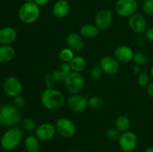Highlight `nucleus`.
Here are the masks:
<instances>
[{
    "instance_id": "f257e3e1",
    "label": "nucleus",
    "mask_w": 153,
    "mask_h": 152,
    "mask_svg": "<svg viewBox=\"0 0 153 152\" xmlns=\"http://www.w3.org/2000/svg\"><path fill=\"white\" fill-rule=\"evenodd\" d=\"M40 101L43 107L49 110L61 108L65 103V96L61 91L52 88L46 89L41 94Z\"/></svg>"
},
{
    "instance_id": "f03ea898",
    "label": "nucleus",
    "mask_w": 153,
    "mask_h": 152,
    "mask_svg": "<svg viewBox=\"0 0 153 152\" xmlns=\"http://www.w3.org/2000/svg\"><path fill=\"white\" fill-rule=\"evenodd\" d=\"M23 139V131L21 128L12 127L3 134L0 140V145L3 150L10 151L20 145Z\"/></svg>"
},
{
    "instance_id": "7ed1b4c3",
    "label": "nucleus",
    "mask_w": 153,
    "mask_h": 152,
    "mask_svg": "<svg viewBox=\"0 0 153 152\" xmlns=\"http://www.w3.org/2000/svg\"><path fill=\"white\" fill-rule=\"evenodd\" d=\"M19 109L13 104H3L0 106V125L4 127H15L22 121Z\"/></svg>"
},
{
    "instance_id": "20e7f679",
    "label": "nucleus",
    "mask_w": 153,
    "mask_h": 152,
    "mask_svg": "<svg viewBox=\"0 0 153 152\" xmlns=\"http://www.w3.org/2000/svg\"><path fill=\"white\" fill-rule=\"evenodd\" d=\"M40 13V7L34 1L25 2L19 7L18 16L22 23L29 25L37 20Z\"/></svg>"
},
{
    "instance_id": "39448f33",
    "label": "nucleus",
    "mask_w": 153,
    "mask_h": 152,
    "mask_svg": "<svg viewBox=\"0 0 153 152\" xmlns=\"http://www.w3.org/2000/svg\"><path fill=\"white\" fill-rule=\"evenodd\" d=\"M64 83L67 91L71 95H74V94H80L83 91L85 80L80 72H71V73L67 77Z\"/></svg>"
},
{
    "instance_id": "423d86ee",
    "label": "nucleus",
    "mask_w": 153,
    "mask_h": 152,
    "mask_svg": "<svg viewBox=\"0 0 153 152\" xmlns=\"http://www.w3.org/2000/svg\"><path fill=\"white\" fill-rule=\"evenodd\" d=\"M138 9L137 0H117L115 4L116 13L121 17H130Z\"/></svg>"
},
{
    "instance_id": "0eeeda50",
    "label": "nucleus",
    "mask_w": 153,
    "mask_h": 152,
    "mask_svg": "<svg viewBox=\"0 0 153 152\" xmlns=\"http://www.w3.org/2000/svg\"><path fill=\"white\" fill-rule=\"evenodd\" d=\"M56 132L61 137L69 139L73 137L76 132L75 124L67 118H60L55 123Z\"/></svg>"
},
{
    "instance_id": "6e6552de",
    "label": "nucleus",
    "mask_w": 153,
    "mask_h": 152,
    "mask_svg": "<svg viewBox=\"0 0 153 152\" xmlns=\"http://www.w3.org/2000/svg\"><path fill=\"white\" fill-rule=\"evenodd\" d=\"M3 90L9 97L14 98L19 95L22 91V85L20 80L14 76H9L3 82Z\"/></svg>"
},
{
    "instance_id": "1a4fd4ad",
    "label": "nucleus",
    "mask_w": 153,
    "mask_h": 152,
    "mask_svg": "<svg viewBox=\"0 0 153 152\" xmlns=\"http://www.w3.org/2000/svg\"><path fill=\"white\" fill-rule=\"evenodd\" d=\"M118 142L123 151L132 152L137 146V137L134 133L128 131L121 134Z\"/></svg>"
},
{
    "instance_id": "9d476101",
    "label": "nucleus",
    "mask_w": 153,
    "mask_h": 152,
    "mask_svg": "<svg viewBox=\"0 0 153 152\" xmlns=\"http://www.w3.org/2000/svg\"><path fill=\"white\" fill-rule=\"evenodd\" d=\"M67 104L73 112L82 113L88 106V98L80 94H74L69 97L67 100Z\"/></svg>"
},
{
    "instance_id": "9b49d317",
    "label": "nucleus",
    "mask_w": 153,
    "mask_h": 152,
    "mask_svg": "<svg viewBox=\"0 0 153 152\" xmlns=\"http://www.w3.org/2000/svg\"><path fill=\"white\" fill-rule=\"evenodd\" d=\"M55 126L49 122H45L37 127L34 131V135L40 141L46 142L52 139L55 137Z\"/></svg>"
},
{
    "instance_id": "f8f14e48",
    "label": "nucleus",
    "mask_w": 153,
    "mask_h": 152,
    "mask_svg": "<svg viewBox=\"0 0 153 152\" xmlns=\"http://www.w3.org/2000/svg\"><path fill=\"white\" fill-rule=\"evenodd\" d=\"M113 20V13L110 9L102 8L99 10L95 16V25L100 30H105L108 28Z\"/></svg>"
},
{
    "instance_id": "ddd939ff",
    "label": "nucleus",
    "mask_w": 153,
    "mask_h": 152,
    "mask_svg": "<svg viewBox=\"0 0 153 152\" xmlns=\"http://www.w3.org/2000/svg\"><path fill=\"white\" fill-rule=\"evenodd\" d=\"M128 26L135 34H140L147 29V21L140 13H134L128 17Z\"/></svg>"
},
{
    "instance_id": "4468645a",
    "label": "nucleus",
    "mask_w": 153,
    "mask_h": 152,
    "mask_svg": "<svg viewBox=\"0 0 153 152\" xmlns=\"http://www.w3.org/2000/svg\"><path fill=\"white\" fill-rule=\"evenodd\" d=\"M100 66L103 72L109 75L117 74L120 70V63L115 57L105 56L100 61Z\"/></svg>"
},
{
    "instance_id": "2eb2a0df",
    "label": "nucleus",
    "mask_w": 153,
    "mask_h": 152,
    "mask_svg": "<svg viewBox=\"0 0 153 152\" xmlns=\"http://www.w3.org/2000/svg\"><path fill=\"white\" fill-rule=\"evenodd\" d=\"M66 43L69 49L76 52H82L85 47L83 37L77 33H70L67 37Z\"/></svg>"
},
{
    "instance_id": "dca6fc26",
    "label": "nucleus",
    "mask_w": 153,
    "mask_h": 152,
    "mask_svg": "<svg viewBox=\"0 0 153 152\" xmlns=\"http://www.w3.org/2000/svg\"><path fill=\"white\" fill-rule=\"evenodd\" d=\"M132 49L128 46H120L114 50V57L119 62L128 63L132 61L134 56Z\"/></svg>"
},
{
    "instance_id": "f3484780",
    "label": "nucleus",
    "mask_w": 153,
    "mask_h": 152,
    "mask_svg": "<svg viewBox=\"0 0 153 152\" xmlns=\"http://www.w3.org/2000/svg\"><path fill=\"white\" fill-rule=\"evenodd\" d=\"M70 6L67 0H58L52 7V13L58 19H63L68 15Z\"/></svg>"
},
{
    "instance_id": "a211bd4d",
    "label": "nucleus",
    "mask_w": 153,
    "mask_h": 152,
    "mask_svg": "<svg viewBox=\"0 0 153 152\" xmlns=\"http://www.w3.org/2000/svg\"><path fill=\"white\" fill-rule=\"evenodd\" d=\"M17 34L12 27H3L0 28V44L10 45L16 40Z\"/></svg>"
},
{
    "instance_id": "6ab92c4d",
    "label": "nucleus",
    "mask_w": 153,
    "mask_h": 152,
    "mask_svg": "<svg viewBox=\"0 0 153 152\" xmlns=\"http://www.w3.org/2000/svg\"><path fill=\"white\" fill-rule=\"evenodd\" d=\"M72 69L70 64L63 63L57 69L52 72L56 82H64L67 76L71 73Z\"/></svg>"
},
{
    "instance_id": "aec40b11",
    "label": "nucleus",
    "mask_w": 153,
    "mask_h": 152,
    "mask_svg": "<svg viewBox=\"0 0 153 152\" xmlns=\"http://www.w3.org/2000/svg\"><path fill=\"white\" fill-rule=\"evenodd\" d=\"M15 56V49L10 45L0 46V63H7Z\"/></svg>"
},
{
    "instance_id": "412c9836",
    "label": "nucleus",
    "mask_w": 153,
    "mask_h": 152,
    "mask_svg": "<svg viewBox=\"0 0 153 152\" xmlns=\"http://www.w3.org/2000/svg\"><path fill=\"white\" fill-rule=\"evenodd\" d=\"M24 146L27 152H39L40 149V140L35 135L27 136L24 139Z\"/></svg>"
},
{
    "instance_id": "4be33fe9",
    "label": "nucleus",
    "mask_w": 153,
    "mask_h": 152,
    "mask_svg": "<svg viewBox=\"0 0 153 152\" xmlns=\"http://www.w3.org/2000/svg\"><path fill=\"white\" fill-rule=\"evenodd\" d=\"M80 34L85 38H94L100 34V30L92 24H85L79 30Z\"/></svg>"
},
{
    "instance_id": "5701e85b",
    "label": "nucleus",
    "mask_w": 153,
    "mask_h": 152,
    "mask_svg": "<svg viewBox=\"0 0 153 152\" xmlns=\"http://www.w3.org/2000/svg\"><path fill=\"white\" fill-rule=\"evenodd\" d=\"M69 64H70V67H71L72 72L81 73L86 68L87 62L84 57L77 55V56H74V58L69 63Z\"/></svg>"
},
{
    "instance_id": "b1692460",
    "label": "nucleus",
    "mask_w": 153,
    "mask_h": 152,
    "mask_svg": "<svg viewBox=\"0 0 153 152\" xmlns=\"http://www.w3.org/2000/svg\"><path fill=\"white\" fill-rule=\"evenodd\" d=\"M115 128L120 133L126 132L131 128V121L126 116H118L115 121Z\"/></svg>"
},
{
    "instance_id": "393cba45",
    "label": "nucleus",
    "mask_w": 153,
    "mask_h": 152,
    "mask_svg": "<svg viewBox=\"0 0 153 152\" xmlns=\"http://www.w3.org/2000/svg\"><path fill=\"white\" fill-rule=\"evenodd\" d=\"M88 106L94 110H100L104 106V100L100 96H93L88 98Z\"/></svg>"
},
{
    "instance_id": "a878e982",
    "label": "nucleus",
    "mask_w": 153,
    "mask_h": 152,
    "mask_svg": "<svg viewBox=\"0 0 153 152\" xmlns=\"http://www.w3.org/2000/svg\"><path fill=\"white\" fill-rule=\"evenodd\" d=\"M73 58H74V52L69 48L63 49L59 52V58L63 63H69Z\"/></svg>"
},
{
    "instance_id": "bb28decb",
    "label": "nucleus",
    "mask_w": 153,
    "mask_h": 152,
    "mask_svg": "<svg viewBox=\"0 0 153 152\" xmlns=\"http://www.w3.org/2000/svg\"><path fill=\"white\" fill-rule=\"evenodd\" d=\"M22 128L24 131L31 132V131H35L37 128L36 122L32 119L26 118L22 121Z\"/></svg>"
},
{
    "instance_id": "cd10ccee",
    "label": "nucleus",
    "mask_w": 153,
    "mask_h": 152,
    "mask_svg": "<svg viewBox=\"0 0 153 152\" xmlns=\"http://www.w3.org/2000/svg\"><path fill=\"white\" fill-rule=\"evenodd\" d=\"M132 61L135 63L137 65H145L148 63V57L143 52H137L134 54Z\"/></svg>"
},
{
    "instance_id": "c85d7f7f",
    "label": "nucleus",
    "mask_w": 153,
    "mask_h": 152,
    "mask_svg": "<svg viewBox=\"0 0 153 152\" xmlns=\"http://www.w3.org/2000/svg\"><path fill=\"white\" fill-rule=\"evenodd\" d=\"M105 135L107 138H108L110 140L112 141H118L120 137L121 134L116 128H109L106 131Z\"/></svg>"
},
{
    "instance_id": "c756f323",
    "label": "nucleus",
    "mask_w": 153,
    "mask_h": 152,
    "mask_svg": "<svg viewBox=\"0 0 153 152\" xmlns=\"http://www.w3.org/2000/svg\"><path fill=\"white\" fill-rule=\"evenodd\" d=\"M43 80H44V83L46 89H52V88L55 87L56 80H55L52 73H48V74H46L44 76Z\"/></svg>"
},
{
    "instance_id": "7c9ffc66",
    "label": "nucleus",
    "mask_w": 153,
    "mask_h": 152,
    "mask_svg": "<svg viewBox=\"0 0 153 152\" xmlns=\"http://www.w3.org/2000/svg\"><path fill=\"white\" fill-rule=\"evenodd\" d=\"M103 71L101 69L100 66H94L91 68V71H90V75L92 77L93 79H95V80H98L100 77L102 76Z\"/></svg>"
},
{
    "instance_id": "2f4dec72",
    "label": "nucleus",
    "mask_w": 153,
    "mask_h": 152,
    "mask_svg": "<svg viewBox=\"0 0 153 152\" xmlns=\"http://www.w3.org/2000/svg\"><path fill=\"white\" fill-rule=\"evenodd\" d=\"M143 12L147 15L153 14V0H144L142 5Z\"/></svg>"
},
{
    "instance_id": "473e14b6",
    "label": "nucleus",
    "mask_w": 153,
    "mask_h": 152,
    "mask_svg": "<svg viewBox=\"0 0 153 152\" xmlns=\"http://www.w3.org/2000/svg\"><path fill=\"white\" fill-rule=\"evenodd\" d=\"M137 83L140 86H147V85L149 83V76L146 73H140L137 76Z\"/></svg>"
},
{
    "instance_id": "72a5a7b5",
    "label": "nucleus",
    "mask_w": 153,
    "mask_h": 152,
    "mask_svg": "<svg viewBox=\"0 0 153 152\" xmlns=\"http://www.w3.org/2000/svg\"><path fill=\"white\" fill-rule=\"evenodd\" d=\"M13 101V105L16 107H17L18 109H22L25 107V100L24 98V97H22V95H19L17 96L14 97Z\"/></svg>"
},
{
    "instance_id": "f704fd0d",
    "label": "nucleus",
    "mask_w": 153,
    "mask_h": 152,
    "mask_svg": "<svg viewBox=\"0 0 153 152\" xmlns=\"http://www.w3.org/2000/svg\"><path fill=\"white\" fill-rule=\"evenodd\" d=\"M145 37L149 41L153 43V26L147 28L145 31Z\"/></svg>"
},
{
    "instance_id": "c9c22d12",
    "label": "nucleus",
    "mask_w": 153,
    "mask_h": 152,
    "mask_svg": "<svg viewBox=\"0 0 153 152\" xmlns=\"http://www.w3.org/2000/svg\"><path fill=\"white\" fill-rule=\"evenodd\" d=\"M146 92H147L149 96L153 98V81L149 82V84L147 85V86H146Z\"/></svg>"
},
{
    "instance_id": "e433bc0d",
    "label": "nucleus",
    "mask_w": 153,
    "mask_h": 152,
    "mask_svg": "<svg viewBox=\"0 0 153 152\" xmlns=\"http://www.w3.org/2000/svg\"><path fill=\"white\" fill-rule=\"evenodd\" d=\"M34 1L40 7V6H44L47 4L50 1V0H34Z\"/></svg>"
},
{
    "instance_id": "4c0bfd02",
    "label": "nucleus",
    "mask_w": 153,
    "mask_h": 152,
    "mask_svg": "<svg viewBox=\"0 0 153 152\" xmlns=\"http://www.w3.org/2000/svg\"><path fill=\"white\" fill-rule=\"evenodd\" d=\"M133 70H134V72L135 73V74H138L140 72V66H139V65H137V64H136V65L133 67Z\"/></svg>"
},
{
    "instance_id": "58836bf2",
    "label": "nucleus",
    "mask_w": 153,
    "mask_h": 152,
    "mask_svg": "<svg viewBox=\"0 0 153 152\" xmlns=\"http://www.w3.org/2000/svg\"><path fill=\"white\" fill-rule=\"evenodd\" d=\"M144 152H153V147H149L144 151Z\"/></svg>"
},
{
    "instance_id": "ea45409f",
    "label": "nucleus",
    "mask_w": 153,
    "mask_h": 152,
    "mask_svg": "<svg viewBox=\"0 0 153 152\" xmlns=\"http://www.w3.org/2000/svg\"><path fill=\"white\" fill-rule=\"evenodd\" d=\"M150 75H151V76H152V77L153 78V65L152 66V67H151V69H150Z\"/></svg>"
},
{
    "instance_id": "a19ab883",
    "label": "nucleus",
    "mask_w": 153,
    "mask_h": 152,
    "mask_svg": "<svg viewBox=\"0 0 153 152\" xmlns=\"http://www.w3.org/2000/svg\"><path fill=\"white\" fill-rule=\"evenodd\" d=\"M24 1H25V2H32L34 0H24Z\"/></svg>"
},
{
    "instance_id": "79ce46f5",
    "label": "nucleus",
    "mask_w": 153,
    "mask_h": 152,
    "mask_svg": "<svg viewBox=\"0 0 153 152\" xmlns=\"http://www.w3.org/2000/svg\"><path fill=\"white\" fill-rule=\"evenodd\" d=\"M106 1H114V0H106Z\"/></svg>"
},
{
    "instance_id": "37998d69",
    "label": "nucleus",
    "mask_w": 153,
    "mask_h": 152,
    "mask_svg": "<svg viewBox=\"0 0 153 152\" xmlns=\"http://www.w3.org/2000/svg\"><path fill=\"white\" fill-rule=\"evenodd\" d=\"M71 152H78V151H71Z\"/></svg>"
}]
</instances>
